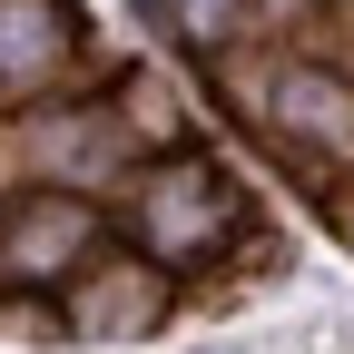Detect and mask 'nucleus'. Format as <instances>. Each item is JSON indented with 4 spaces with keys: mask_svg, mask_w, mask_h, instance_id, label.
I'll use <instances>...</instances> for the list:
<instances>
[{
    "mask_svg": "<svg viewBox=\"0 0 354 354\" xmlns=\"http://www.w3.org/2000/svg\"><path fill=\"white\" fill-rule=\"evenodd\" d=\"M128 227H138V256L158 266H207L246 236V187L207 148H167V158H138L128 177Z\"/></svg>",
    "mask_w": 354,
    "mask_h": 354,
    "instance_id": "obj_1",
    "label": "nucleus"
},
{
    "mask_svg": "<svg viewBox=\"0 0 354 354\" xmlns=\"http://www.w3.org/2000/svg\"><path fill=\"white\" fill-rule=\"evenodd\" d=\"M216 88L276 128L286 148H315V158H354V79L325 59H256V50H216Z\"/></svg>",
    "mask_w": 354,
    "mask_h": 354,
    "instance_id": "obj_2",
    "label": "nucleus"
},
{
    "mask_svg": "<svg viewBox=\"0 0 354 354\" xmlns=\"http://www.w3.org/2000/svg\"><path fill=\"white\" fill-rule=\"evenodd\" d=\"M88 256H99V207H88V197H69V187H20L10 207H0V286L50 295V286L79 276Z\"/></svg>",
    "mask_w": 354,
    "mask_h": 354,
    "instance_id": "obj_3",
    "label": "nucleus"
},
{
    "mask_svg": "<svg viewBox=\"0 0 354 354\" xmlns=\"http://www.w3.org/2000/svg\"><path fill=\"white\" fill-rule=\"evenodd\" d=\"M59 315H69L79 344H138V335L167 325V266L138 256V246H99L59 286Z\"/></svg>",
    "mask_w": 354,
    "mask_h": 354,
    "instance_id": "obj_4",
    "label": "nucleus"
},
{
    "mask_svg": "<svg viewBox=\"0 0 354 354\" xmlns=\"http://www.w3.org/2000/svg\"><path fill=\"white\" fill-rule=\"evenodd\" d=\"M79 69V10L69 0H0V99L30 109Z\"/></svg>",
    "mask_w": 354,
    "mask_h": 354,
    "instance_id": "obj_5",
    "label": "nucleus"
},
{
    "mask_svg": "<svg viewBox=\"0 0 354 354\" xmlns=\"http://www.w3.org/2000/svg\"><path fill=\"white\" fill-rule=\"evenodd\" d=\"M325 216H335V236H344V246H354V187H344V197H335V207H325Z\"/></svg>",
    "mask_w": 354,
    "mask_h": 354,
    "instance_id": "obj_6",
    "label": "nucleus"
},
{
    "mask_svg": "<svg viewBox=\"0 0 354 354\" xmlns=\"http://www.w3.org/2000/svg\"><path fill=\"white\" fill-rule=\"evenodd\" d=\"M276 10H305V0H276Z\"/></svg>",
    "mask_w": 354,
    "mask_h": 354,
    "instance_id": "obj_7",
    "label": "nucleus"
}]
</instances>
